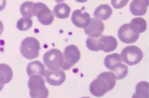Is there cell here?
Instances as JSON below:
<instances>
[{
  "mask_svg": "<svg viewBox=\"0 0 149 98\" xmlns=\"http://www.w3.org/2000/svg\"><path fill=\"white\" fill-rule=\"evenodd\" d=\"M116 79L112 72H104L99 74L97 77L91 83L90 91L95 97L104 96L115 86Z\"/></svg>",
  "mask_w": 149,
  "mask_h": 98,
  "instance_id": "cell-1",
  "label": "cell"
},
{
  "mask_svg": "<svg viewBox=\"0 0 149 98\" xmlns=\"http://www.w3.org/2000/svg\"><path fill=\"white\" fill-rule=\"evenodd\" d=\"M45 82L42 76L33 75L30 76L28 82L30 97L46 98L49 95V90L45 87Z\"/></svg>",
  "mask_w": 149,
  "mask_h": 98,
  "instance_id": "cell-2",
  "label": "cell"
},
{
  "mask_svg": "<svg viewBox=\"0 0 149 98\" xmlns=\"http://www.w3.org/2000/svg\"><path fill=\"white\" fill-rule=\"evenodd\" d=\"M20 50L24 58L31 60L38 57L41 46L37 39L33 37H28L22 42Z\"/></svg>",
  "mask_w": 149,
  "mask_h": 98,
  "instance_id": "cell-3",
  "label": "cell"
},
{
  "mask_svg": "<svg viewBox=\"0 0 149 98\" xmlns=\"http://www.w3.org/2000/svg\"><path fill=\"white\" fill-rule=\"evenodd\" d=\"M43 61L49 70H63V55L62 52L57 49H52L45 53L43 56Z\"/></svg>",
  "mask_w": 149,
  "mask_h": 98,
  "instance_id": "cell-4",
  "label": "cell"
},
{
  "mask_svg": "<svg viewBox=\"0 0 149 98\" xmlns=\"http://www.w3.org/2000/svg\"><path fill=\"white\" fill-rule=\"evenodd\" d=\"M33 14V16H36L39 21L44 25H50L54 20L52 12L42 2L34 3Z\"/></svg>",
  "mask_w": 149,
  "mask_h": 98,
  "instance_id": "cell-5",
  "label": "cell"
},
{
  "mask_svg": "<svg viewBox=\"0 0 149 98\" xmlns=\"http://www.w3.org/2000/svg\"><path fill=\"white\" fill-rule=\"evenodd\" d=\"M120 55L122 61L130 66L139 64L143 58L142 50L135 45H130L125 47Z\"/></svg>",
  "mask_w": 149,
  "mask_h": 98,
  "instance_id": "cell-6",
  "label": "cell"
},
{
  "mask_svg": "<svg viewBox=\"0 0 149 98\" xmlns=\"http://www.w3.org/2000/svg\"><path fill=\"white\" fill-rule=\"evenodd\" d=\"M63 71L69 70L80 59L81 54L78 48L74 45H68L64 49Z\"/></svg>",
  "mask_w": 149,
  "mask_h": 98,
  "instance_id": "cell-7",
  "label": "cell"
},
{
  "mask_svg": "<svg viewBox=\"0 0 149 98\" xmlns=\"http://www.w3.org/2000/svg\"><path fill=\"white\" fill-rule=\"evenodd\" d=\"M118 37L121 41L126 44L135 43L139 39V34L134 32L130 24H125L118 31Z\"/></svg>",
  "mask_w": 149,
  "mask_h": 98,
  "instance_id": "cell-8",
  "label": "cell"
},
{
  "mask_svg": "<svg viewBox=\"0 0 149 98\" xmlns=\"http://www.w3.org/2000/svg\"><path fill=\"white\" fill-rule=\"evenodd\" d=\"M97 46L99 51L102 50L104 52L108 53L116 49L118 41L113 36L101 35L97 37Z\"/></svg>",
  "mask_w": 149,
  "mask_h": 98,
  "instance_id": "cell-9",
  "label": "cell"
},
{
  "mask_svg": "<svg viewBox=\"0 0 149 98\" xmlns=\"http://www.w3.org/2000/svg\"><path fill=\"white\" fill-rule=\"evenodd\" d=\"M104 30V23L97 18L91 19L90 24L84 29L86 34L92 38H97L101 36Z\"/></svg>",
  "mask_w": 149,
  "mask_h": 98,
  "instance_id": "cell-10",
  "label": "cell"
},
{
  "mask_svg": "<svg viewBox=\"0 0 149 98\" xmlns=\"http://www.w3.org/2000/svg\"><path fill=\"white\" fill-rule=\"evenodd\" d=\"M46 80L52 86H57L62 85L66 79V75L62 69L57 71L46 70L44 75Z\"/></svg>",
  "mask_w": 149,
  "mask_h": 98,
  "instance_id": "cell-11",
  "label": "cell"
},
{
  "mask_svg": "<svg viewBox=\"0 0 149 98\" xmlns=\"http://www.w3.org/2000/svg\"><path fill=\"white\" fill-rule=\"evenodd\" d=\"M71 19L75 26L81 28H84L90 24L91 18L87 12H85L82 13L81 10L77 9L72 13Z\"/></svg>",
  "mask_w": 149,
  "mask_h": 98,
  "instance_id": "cell-12",
  "label": "cell"
},
{
  "mask_svg": "<svg viewBox=\"0 0 149 98\" xmlns=\"http://www.w3.org/2000/svg\"><path fill=\"white\" fill-rule=\"evenodd\" d=\"M149 6V0H133L130 4V9L135 16L144 15Z\"/></svg>",
  "mask_w": 149,
  "mask_h": 98,
  "instance_id": "cell-13",
  "label": "cell"
},
{
  "mask_svg": "<svg viewBox=\"0 0 149 98\" xmlns=\"http://www.w3.org/2000/svg\"><path fill=\"white\" fill-rule=\"evenodd\" d=\"M45 72L44 65L38 61L30 62L27 66V73L29 77L33 75H40L43 77Z\"/></svg>",
  "mask_w": 149,
  "mask_h": 98,
  "instance_id": "cell-14",
  "label": "cell"
},
{
  "mask_svg": "<svg viewBox=\"0 0 149 98\" xmlns=\"http://www.w3.org/2000/svg\"><path fill=\"white\" fill-rule=\"evenodd\" d=\"M112 14V9L108 4H102L95 10L94 16L102 21H106L109 19Z\"/></svg>",
  "mask_w": 149,
  "mask_h": 98,
  "instance_id": "cell-15",
  "label": "cell"
},
{
  "mask_svg": "<svg viewBox=\"0 0 149 98\" xmlns=\"http://www.w3.org/2000/svg\"><path fill=\"white\" fill-rule=\"evenodd\" d=\"M53 11L56 17L60 19H64L69 17L71 9L68 5L62 3L55 6Z\"/></svg>",
  "mask_w": 149,
  "mask_h": 98,
  "instance_id": "cell-16",
  "label": "cell"
},
{
  "mask_svg": "<svg viewBox=\"0 0 149 98\" xmlns=\"http://www.w3.org/2000/svg\"><path fill=\"white\" fill-rule=\"evenodd\" d=\"M122 62V59L121 55L116 53L107 55L104 60L105 66L111 71H112L116 66Z\"/></svg>",
  "mask_w": 149,
  "mask_h": 98,
  "instance_id": "cell-17",
  "label": "cell"
},
{
  "mask_svg": "<svg viewBox=\"0 0 149 98\" xmlns=\"http://www.w3.org/2000/svg\"><path fill=\"white\" fill-rule=\"evenodd\" d=\"M149 96V83L145 81L137 83L136 88V92L133 95V98H148Z\"/></svg>",
  "mask_w": 149,
  "mask_h": 98,
  "instance_id": "cell-18",
  "label": "cell"
},
{
  "mask_svg": "<svg viewBox=\"0 0 149 98\" xmlns=\"http://www.w3.org/2000/svg\"><path fill=\"white\" fill-rule=\"evenodd\" d=\"M130 27L134 32L140 34L146 31L147 29V23L143 18H135L130 23Z\"/></svg>",
  "mask_w": 149,
  "mask_h": 98,
  "instance_id": "cell-19",
  "label": "cell"
},
{
  "mask_svg": "<svg viewBox=\"0 0 149 98\" xmlns=\"http://www.w3.org/2000/svg\"><path fill=\"white\" fill-rule=\"evenodd\" d=\"M12 69L6 64H0V77L2 79L4 84L9 83L13 78Z\"/></svg>",
  "mask_w": 149,
  "mask_h": 98,
  "instance_id": "cell-20",
  "label": "cell"
},
{
  "mask_svg": "<svg viewBox=\"0 0 149 98\" xmlns=\"http://www.w3.org/2000/svg\"><path fill=\"white\" fill-rule=\"evenodd\" d=\"M115 76L116 80H121L127 76L128 73V68L125 65L120 63L116 66L111 71Z\"/></svg>",
  "mask_w": 149,
  "mask_h": 98,
  "instance_id": "cell-21",
  "label": "cell"
},
{
  "mask_svg": "<svg viewBox=\"0 0 149 98\" xmlns=\"http://www.w3.org/2000/svg\"><path fill=\"white\" fill-rule=\"evenodd\" d=\"M34 2L32 1H25L23 3L20 7V12L22 15L26 18L32 17L33 16V7Z\"/></svg>",
  "mask_w": 149,
  "mask_h": 98,
  "instance_id": "cell-22",
  "label": "cell"
},
{
  "mask_svg": "<svg viewBox=\"0 0 149 98\" xmlns=\"http://www.w3.org/2000/svg\"><path fill=\"white\" fill-rule=\"evenodd\" d=\"M33 25V21L29 18L22 17L17 22L16 27L19 31H25L30 29Z\"/></svg>",
  "mask_w": 149,
  "mask_h": 98,
  "instance_id": "cell-23",
  "label": "cell"
},
{
  "mask_svg": "<svg viewBox=\"0 0 149 98\" xmlns=\"http://www.w3.org/2000/svg\"><path fill=\"white\" fill-rule=\"evenodd\" d=\"M129 0H111V3L116 9L123 8L127 5Z\"/></svg>",
  "mask_w": 149,
  "mask_h": 98,
  "instance_id": "cell-24",
  "label": "cell"
},
{
  "mask_svg": "<svg viewBox=\"0 0 149 98\" xmlns=\"http://www.w3.org/2000/svg\"><path fill=\"white\" fill-rule=\"evenodd\" d=\"M6 5V0H0V11L4 9Z\"/></svg>",
  "mask_w": 149,
  "mask_h": 98,
  "instance_id": "cell-25",
  "label": "cell"
},
{
  "mask_svg": "<svg viewBox=\"0 0 149 98\" xmlns=\"http://www.w3.org/2000/svg\"><path fill=\"white\" fill-rule=\"evenodd\" d=\"M3 23L1 22V21H0V36H1V34H2V32H3Z\"/></svg>",
  "mask_w": 149,
  "mask_h": 98,
  "instance_id": "cell-26",
  "label": "cell"
},
{
  "mask_svg": "<svg viewBox=\"0 0 149 98\" xmlns=\"http://www.w3.org/2000/svg\"><path fill=\"white\" fill-rule=\"evenodd\" d=\"M4 83L2 81L1 78L0 77V91L2 90V89L3 88L4 85Z\"/></svg>",
  "mask_w": 149,
  "mask_h": 98,
  "instance_id": "cell-27",
  "label": "cell"
},
{
  "mask_svg": "<svg viewBox=\"0 0 149 98\" xmlns=\"http://www.w3.org/2000/svg\"><path fill=\"white\" fill-rule=\"evenodd\" d=\"M75 1L79 3H85L86 1H88V0H75Z\"/></svg>",
  "mask_w": 149,
  "mask_h": 98,
  "instance_id": "cell-28",
  "label": "cell"
},
{
  "mask_svg": "<svg viewBox=\"0 0 149 98\" xmlns=\"http://www.w3.org/2000/svg\"><path fill=\"white\" fill-rule=\"evenodd\" d=\"M55 1L56 2H57V3H60V2H62V1H65V0H55Z\"/></svg>",
  "mask_w": 149,
  "mask_h": 98,
  "instance_id": "cell-29",
  "label": "cell"
}]
</instances>
